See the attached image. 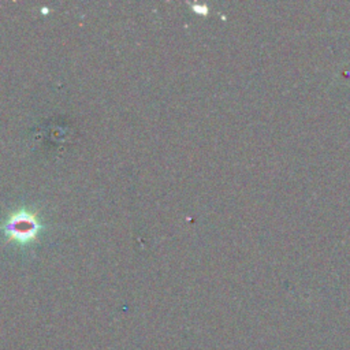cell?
<instances>
[{"mask_svg":"<svg viewBox=\"0 0 350 350\" xmlns=\"http://www.w3.org/2000/svg\"><path fill=\"white\" fill-rule=\"evenodd\" d=\"M40 230V223L34 213L26 209L14 212L4 226V231L10 239L18 242H29L36 238Z\"/></svg>","mask_w":350,"mask_h":350,"instance_id":"6da1fadb","label":"cell"}]
</instances>
